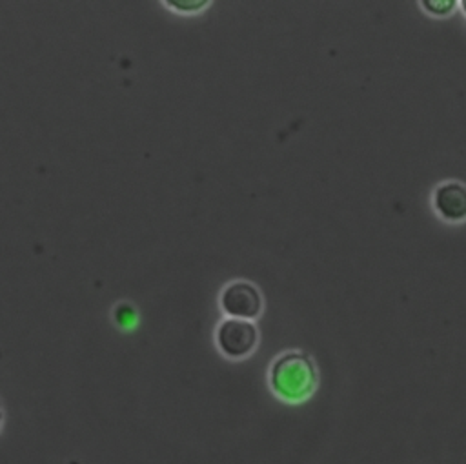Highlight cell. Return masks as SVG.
<instances>
[{
  "label": "cell",
  "instance_id": "cell-1",
  "mask_svg": "<svg viewBox=\"0 0 466 464\" xmlns=\"http://www.w3.org/2000/svg\"><path fill=\"white\" fill-rule=\"evenodd\" d=\"M273 393L286 402H302L313 395L319 384V371L313 358L304 351H286L269 368Z\"/></svg>",
  "mask_w": 466,
  "mask_h": 464
},
{
  "label": "cell",
  "instance_id": "cell-2",
  "mask_svg": "<svg viewBox=\"0 0 466 464\" xmlns=\"http://www.w3.org/2000/svg\"><path fill=\"white\" fill-rule=\"evenodd\" d=\"M258 340V333L253 322L242 318L224 320L217 329V344L220 351L231 358H242L249 355Z\"/></svg>",
  "mask_w": 466,
  "mask_h": 464
},
{
  "label": "cell",
  "instance_id": "cell-3",
  "mask_svg": "<svg viewBox=\"0 0 466 464\" xmlns=\"http://www.w3.org/2000/svg\"><path fill=\"white\" fill-rule=\"evenodd\" d=\"M222 309L235 318H257L262 311V297L249 282H233L222 291Z\"/></svg>",
  "mask_w": 466,
  "mask_h": 464
},
{
  "label": "cell",
  "instance_id": "cell-4",
  "mask_svg": "<svg viewBox=\"0 0 466 464\" xmlns=\"http://www.w3.org/2000/svg\"><path fill=\"white\" fill-rule=\"evenodd\" d=\"M433 206L441 218L461 222L466 218V186L461 182H444L433 193Z\"/></svg>",
  "mask_w": 466,
  "mask_h": 464
},
{
  "label": "cell",
  "instance_id": "cell-5",
  "mask_svg": "<svg viewBox=\"0 0 466 464\" xmlns=\"http://www.w3.org/2000/svg\"><path fill=\"white\" fill-rule=\"evenodd\" d=\"M2 420H4V409H2V404H0V426H2Z\"/></svg>",
  "mask_w": 466,
  "mask_h": 464
},
{
  "label": "cell",
  "instance_id": "cell-6",
  "mask_svg": "<svg viewBox=\"0 0 466 464\" xmlns=\"http://www.w3.org/2000/svg\"><path fill=\"white\" fill-rule=\"evenodd\" d=\"M464 9H466V2H464Z\"/></svg>",
  "mask_w": 466,
  "mask_h": 464
}]
</instances>
